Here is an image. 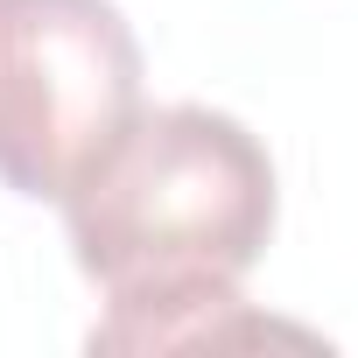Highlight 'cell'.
<instances>
[{
    "mask_svg": "<svg viewBox=\"0 0 358 358\" xmlns=\"http://www.w3.org/2000/svg\"><path fill=\"white\" fill-rule=\"evenodd\" d=\"M239 337H274V323L246 316L239 281H162V288H120L113 316L92 330V351H183Z\"/></svg>",
    "mask_w": 358,
    "mask_h": 358,
    "instance_id": "3",
    "label": "cell"
},
{
    "mask_svg": "<svg viewBox=\"0 0 358 358\" xmlns=\"http://www.w3.org/2000/svg\"><path fill=\"white\" fill-rule=\"evenodd\" d=\"M64 232L99 288L239 281L274 239V162L211 106H141L71 183Z\"/></svg>",
    "mask_w": 358,
    "mask_h": 358,
    "instance_id": "1",
    "label": "cell"
},
{
    "mask_svg": "<svg viewBox=\"0 0 358 358\" xmlns=\"http://www.w3.org/2000/svg\"><path fill=\"white\" fill-rule=\"evenodd\" d=\"M141 113V43L113 0H0V183L64 204Z\"/></svg>",
    "mask_w": 358,
    "mask_h": 358,
    "instance_id": "2",
    "label": "cell"
}]
</instances>
